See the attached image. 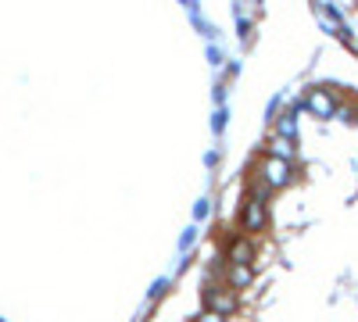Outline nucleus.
Returning <instances> with one entry per match:
<instances>
[{
  "instance_id": "obj_1",
  "label": "nucleus",
  "mask_w": 358,
  "mask_h": 322,
  "mask_svg": "<svg viewBox=\"0 0 358 322\" xmlns=\"http://www.w3.org/2000/svg\"><path fill=\"white\" fill-rule=\"evenodd\" d=\"M268 186L262 175H255V183H251V190H248V197H244V208H241V229L244 233H265V226H268V204H265V197H268Z\"/></svg>"
},
{
  "instance_id": "obj_2",
  "label": "nucleus",
  "mask_w": 358,
  "mask_h": 322,
  "mask_svg": "<svg viewBox=\"0 0 358 322\" xmlns=\"http://www.w3.org/2000/svg\"><path fill=\"white\" fill-rule=\"evenodd\" d=\"M236 294H241V290H233L226 279H222V283H208V290H204V308H208V315H212V319L233 315V312H236Z\"/></svg>"
},
{
  "instance_id": "obj_3",
  "label": "nucleus",
  "mask_w": 358,
  "mask_h": 322,
  "mask_svg": "<svg viewBox=\"0 0 358 322\" xmlns=\"http://www.w3.org/2000/svg\"><path fill=\"white\" fill-rule=\"evenodd\" d=\"M262 180L273 186V190H283V186H290L294 183V161H287V158H276V154H268L265 161H262Z\"/></svg>"
},
{
  "instance_id": "obj_4",
  "label": "nucleus",
  "mask_w": 358,
  "mask_h": 322,
  "mask_svg": "<svg viewBox=\"0 0 358 322\" xmlns=\"http://www.w3.org/2000/svg\"><path fill=\"white\" fill-rule=\"evenodd\" d=\"M222 279H226L233 290H248V286L255 283V265H251V261H229Z\"/></svg>"
},
{
  "instance_id": "obj_5",
  "label": "nucleus",
  "mask_w": 358,
  "mask_h": 322,
  "mask_svg": "<svg viewBox=\"0 0 358 322\" xmlns=\"http://www.w3.org/2000/svg\"><path fill=\"white\" fill-rule=\"evenodd\" d=\"M305 104H308V111H312V115H319V119H334L337 108H341V104H337V97H334L330 90H312Z\"/></svg>"
},
{
  "instance_id": "obj_6",
  "label": "nucleus",
  "mask_w": 358,
  "mask_h": 322,
  "mask_svg": "<svg viewBox=\"0 0 358 322\" xmlns=\"http://www.w3.org/2000/svg\"><path fill=\"white\" fill-rule=\"evenodd\" d=\"M226 261H255L251 233H244V237H233V240L226 244Z\"/></svg>"
},
{
  "instance_id": "obj_7",
  "label": "nucleus",
  "mask_w": 358,
  "mask_h": 322,
  "mask_svg": "<svg viewBox=\"0 0 358 322\" xmlns=\"http://www.w3.org/2000/svg\"><path fill=\"white\" fill-rule=\"evenodd\" d=\"M268 154L294 161V154H297V147H294V136H280V133H276L273 140H268Z\"/></svg>"
},
{
  "instance_id": "obj_8",
  "label": "nucleus",
  "mask_w": 358,
  "mask_h": 322,
  "mask_svg": "<svg viewBox=\"0 0 358 322\" xmlns=\"http://www.w3.org/2000/svg\"><path fill=\"white\" fill-rule=\"evenodd\" d=\"M276 133L280 136H297V108L280 115V119H276Z\"/></svg>"
},
{
  "instance_id": "obj_9",
  "label": "nucleus",
  "mask_w": 358,
  "mask_h": 322,
  "mask_svg": "<svg viewBox=\"0 0 358 322\" xmlns=\"http://www.w3.org/2000/svg\"><path fill=\"white\" fill-rule=\"evenodd\" d=\"M208 61H212V65H219V61H222V54H219V47H212V50H208Z\"/></svg>"
},
{
  "instance_id": "obj_10",
  "label": "nucleus",
  "mask_w": 358,
  "mask_h": 322,
  "mask_svg": "<svg viewBox=\"0 0 358 322\" xmlns=\"http://www.w3.org/2000/svg\"><path fill=\"white\" fill-rule=\"evenodd\" d=\"M208 212H212V204H208V200H201V204H197V219H204Z\"/></svg>"
}]
</instances>
